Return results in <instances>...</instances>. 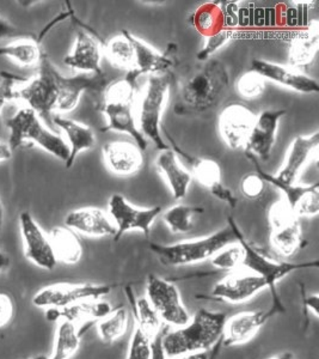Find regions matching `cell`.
<instances>
[{
    "label": "cell",
    "instance_id": "83f0119b",
    "mask_svg": "<svg viewBox=\"0 0 319 359\" xmlns=\"http://www.w3.org/2000/svg\"><path fill=\"white\" fill-rule=\"evenodd\" d=\"M114 311L111 303L103 299L78 303L74 306H66L62 309H45V318L48 321L67 320L78 325V323H90L106 318Z\"/></svg>",
    "mask_w": 319,
    "mask_h": 359
},
{
    "label": "cell",
    "instance_id": "836d02e7",
    "mask_svg": "<svg viewBox=\"0 0 319 359\" xmlns=\"http://www.w3.org/2000/svg\"><path fill=\"white\" fill-rule=\"evenodd\" d=\"M204 212L205 210L200 206L175 205L164 212L163 221L172 233H189L194 228V218Z\"/></svg>",
    "mask_w": 319,
    "mask_h": 359
},
{
    "label": "cell",
    "instance_id": "ab89813d",
    "mask_svg": "<svg viewBox=\"0 0 319 359\" xmlns=\"http://www.w3.org/2000/svg\"><path fill=\"white\" fill-rule=\"evenodd\" d=\"M151 338H148L139 327H135L128 347L127 359H150Z\"/></svg>",
    "mask_w": 319,
    "mask_h": 359
},
{
    "label": "cell",
    "instance_id": "30bf717a",
    "mask_svg": "<svg viewBox=\"0 0 319 359\" xmlns=\"http://www.w3.org/2000/svg\"><path fill=\"white\" fill-rule=\"evenodd\" d=\"M113 286L106 284L60 283L48 285L34 294L33 304L40 309H62L78 303L99 301L111 294Z\"/></svg>",
    "mask_w": 319,
    "mask_h": 359
},
{
    "label": "cell",
    "instance_id": "f5cc1de1",
    "mask_svg": "<svg viewBox=\"0 0 319 359\" xmlns=\"http://www.w3.org/2000/svg\"><path fill=\"white\" fill-rule=\"evenodd\" d=\"M28 359H48V357H47V355H36V357H33V358Z\"/></svg>",
    "mask_w": 319,
    "mask_h": 359
},
{
    "label": "cell",
    "instance_id": "7402d4cb",
    "mask_svg": "<svg viewBox=\"0 0 319 359\" xmlns=\"http://www.w3.org/2000/svg\"><path fill=\"white\" fill-rule=\"evenodd\" d=\"M65 226L87 237H115L116 226L111 217L97 208H83L71 211L65 218Z\"/></svg>",
    "mask_w": 319,
    "mask_h": 359
},
{
    "label": "cell",
    "instance_id": "8d00e7d4",
    "mask_svg": "<svg viewBox=\"0 0 319 359\" xmlns=\"http://www.w3.org/2000/svg\"><path fill=\"white\" fill-rule=\"evenodd\" d=\"M243 255H244V252H243L241 245L232 243V245H226L225 248L219 250L211 259V262L215 269L234 272L241 267Z\"/></svg>",
    "mask_w": 319,
    "mask_h": 359
},
{
    "label": "cell",
    "instance_id": "f35d334b",
    "mask_svg": "<svg viewBox=\"0 0 319 359\" xmlns=\"http://www.w3.org/2000/svg\"><path fill=\"white\" fill-rule=\"evenodd\" d=\"M234 36V29L225 28L221 29L218 33L213 34L207 37V42L197 54V60L201 62H207L213 54L218 52L219 49L222 48L224 46L227 45Z\"/></svg>",
    "mask_w": 319,
    "mask_h": 359
},
{
    "label": "cell",
    "instance_id": "7bdbcfd3",
    "mask_svg": "<svg viewBox=\"0 0 319 359\" xmlns=\"http://www.w3.org/2000/svg\"><path fill=\"white\" fill-rule=\"evenodd\" d=\"M15 315V303L10 294L0 292V328L10 325Z\"/></svg>",
    "mask_w": 319,
    "mask_h": 359
},
{
    "label": "cell",
    "instance_id": "3957f363",
    "mask_svg": "<svg viewBox=\"0 0 319 359\" xmlns=\"http://www.w3.org/2000/svg\"><path fill=\"white\" fill-rule=\"evenodd\" d=\"M141 74L133 69L125 77L109 83L104 90L101 111L106 115V125L102 132L115 131L131 135L141 151L148 147V140L139 131L134 115L136 79Z\"/></svg>",
    "mask_w": 319,
    "mask_h": 359
},
{
    "label": "cell",
    "instance_id": "5b68a950",
    "mask_svg": "<svg viewBox=\"0 0 319 359\" xmlns=\"http://www.w3.org/2000/svg\"><path fill=\"white\" fill-rule=\"evenodd\" d=\"M232 243H237V237L229 222L226 228L209 236L168 245L151 243L150 249L164 266L180 267L212 259L219 250Z\"/></svg>",
    "mask_w": 319,
    "mask_h": 359
},
{
    "label": "cell",
    "instance_id": "603a6c76",
    "mask_svg": "<svg viewBox=\"0 0 319 359\" xmlns=\"http://www.w3.org/2000/svg\"><path fill=\"white\" fill-rule=\"evenodd\" d=\"M103 47L96 37L85 30H79L74 47L64 59L66 66L80 74H102L101 67Z\"/></svg>",
    "mask_w": 319,
    "mask_h": 359
},
{
    "label": "cell",
    "instance_id": "e575fe53",
    "mask_svg": "<svg viewBox=\"0 0 319 359\" xmlns=\"http://www.w3.org/2000/svg\"><path fill=\"white\" fill-rule=\"evenodd\" d=\"M128 321L129 318L125 308L114 309L111 314L97 323L99 338L106 344L115 343L127 332Z\"/></svg>",
    "mask_w": 319,
    "mask_h": 359
},
{
    "label": "cell",
    "instance_id": "c3c4849f",
    "mask_svg": "<svg viewBox=\"0 0 319 359\" xmlns=\"http://www.w3.org/2000/svg\"><path fill=\"white\" fill-rule=\"evenodd\" d=\"M13 157V151L8 143L0 142V162H6Z\"/></svg>",
    "mask_w": 319,
    "mask_h": 359
},
{
    "label": "cell",
    "instance_id": "d6986e66",
    "mask_svg": "<svg viewBox=\"0 0 319 359\" xmlns=\"http://www.w3.org/2000/svg\"><path fill=\"white\" fill-rule=\"evenodd\" d=\"M285 114L286 111L283 109H268L256 116L253 131L244 149L246 154H251L261 161L269 159L276 142L278 123Z\"/></svg>",
    "mask_w": 319,
    "mask_h": 359
},
{
    "label": "cell",
    "instance_id": "277c9868",
    "mask_svg": "<svg viewBox=\"0 0 319 359\" xmlns=\"http://www.w3.org/2000/svg\"><path fill=\"white\" fill-rule=\"evenodd\" d=\"M6 126L10 131L8 144L13 152L24 145H37L65 163L70 157V147L65 139L50 131L41 118L28 107L18 109L6 121Z\"/></svg>",
    "mask_w": 319,
    "mask_h": 359
},
{
    "label": "cell",
    "instance_id": "8fae6325",
    "mask_svg": "<svg viewBox=\"0 0 319 359\" xmlns=\"http://www.w3.org/2000/svg\"><path fill=\"white\" fill-rule=\"evenodd\" d=\"M146 298L160 315L162 323L175 328L189 323L190 315L183 304L178 287L173 283L152 274L148 279Z\"/></svg>",
    "mask_w": 319,
    "mask_h": 359
},
{
    "label": "cell",
    "instance_id": "484cf974",
    "mask_svg": "<svg viewBox=\"0 0 319 359\" xmlns=\"http://www.w3.org/2000/svg\"><path fill=\"white\" fill-rule=\"evenodd\" d=\"M55 126L59 127L69 140L70 147V157L66 162V168L70 169L73 165L76 159L83 151L91 150L96 145V135L92 128L86 126L84 123H78L72 118H62L60 114H55L52 116Z\"/></svg>",
    "mask_w": 319,
    "mask_h": 359
},
{
    "label": "cell",
    "instance_id": "cb8c5ba5",
    "mask_svg": "<svg viewBox=\"0 0 319 359\" xmlns=\"http://www.w3.org/2000/svg\"><path fill=\"white\" fill-rule=\"evenodd\" d=\"M122 33L127 36L134 47L135 52V69L140 74H168L169 69L175 65L173 59L170 57L173 45H169L168 52L160 53L156 49L152 48L151 46L145 43L139 37L134 36L133 34L127 30H122Z\"/></svg>",
    "mask_w": 319,
    "mask_h": 359
},
{
    "label": "cell",
    "instance_id": "44dd1931",
    "mask_svg": "<svg viewBox=\"0 0 319 359\" xmlns=\"http://www.w3.org/2000/svg\"><path fill=\"white\" fill-rule=\"evenodd\" d=\"M102 154L108 170L115 175H135L143 168V151L132 142L106 143L103 145Z\"/></svg>",
    "mask_w": 319,
    "mask_h": 359
},
{
    "label": "cell",
    "instance_id": "d4e9b609",
    "mask_svg": "<svg viewBox=\"0 0 319 359\" xmlns=\"http://www.w3.org/2000/svg\"><path fill=\"white\" fill-rule=\"evenodd\" d=\"M156 168L171 189L175 201H180L187 196L192 175L180 163L176 152L172 149L160 151V155L157 156Z\"/></svg>",
    "mask_w": 319,
    "mask_h": 359
},
{
    "label": "cell",
    "instance_id": "9c48e42d",
    "mask_svg": "<svg viewBox=\"0 0 319 359\" xmlns=\"http://www.w3.org/2000/svg\"><path fill=\"white\" fill-rule=\"evenodd\" d=\"M268 221L270 226V247L280 257H295L305 245L300 218L295 216L291 206L280 199L271 205Z\"/></svg>",
    "mask_w": 319,
    "mask_h": 359
},
{
    "label": "cell",
    "instance_id": "f6af8a7d",
    "mask_svg": "<svg viewBox=\"0 0 319 359\" xmlns=\"http://www.w3.org/2000/svg\"><path fill=\"white\" fill-rule=\"evenodd\" d=\"M221 346H222V343L220 340L211 351L194 352V353H187V355H180V357L172 359H215L218 353L220 351Z\"/></svg>",
    "mask_w": 319,
    "mask_h": 359
},
{
    "label": "cell",
    "instance_id": "5bb4252c",
    "mask_svg": "<svg viewBox=\"0 0 319 359\" xmlns=\"http://www.w3.org/2000/svg\"><path fill=\"white\" fill-rule=\"evenodd\" d=\"M20 229L27 260L45 271L55 269L57 262L50 245V237L30 213H21Z\"/></svg>",
    "mask_w": 319,
    "mask_h": 359
},
{
    "label": "cell",
    "instance_id": "4dcf8cb0",
    "mask_svg": "<svg viewBox=\"0 0 319 359\" xmlns=\"http://www.w3.org/2000/svg\"><path fill=\"white\" fill-rule=\"evenodd\" d=\"M43 54L40 43L30 39H22L0 46V57H8L23 69L38 65Z\"/></svg>",
    "mask_w": 319,
    "mask_h": 359
},
{
    "label": "cell",
    "instance_id": "ffe728a7",
    "mask_svg": "<svg viewBox=\"0 0 319 359\" xmlns=\"http://www.w3.org/2000/svg\"><path fill=\"white\" fill-rule=\"evenodd\" d=\"M318 145V131L313 132L310 135H297L290 145L283 168L274 175L275 179L280 184H295L304 167L317 151Z\"/></svg>",
    "mask_w": 319,
    "mask_h": 359
},
{
    "label": "cell",
    "instance_id": "1f68e13d",
    "mask_svg": "<svg viewBox=\"0 0 319 359\" xmlns=\"http://www.w3.org/2000/svg\"><path fill=\"white\" fill-rule=\"evenodd\" d=\"M189 22L201 35L206 37L218 33L226 27L225 16L221 5L214 1L199 6L189 18Z\"/></svg>",
    "mask_w": 319,
    "mask_h": 359
},
{
    "label": "cell",
    "instance_id": "f1b7e54d",
    "mask_svg": "<svg viewBox=\"0 0 319 359\" xmlns=\"http://www.w3.org/2000/svg\"><path fill=\"white\" fill-rule=\"evenodd\" d=\"M48 237L57 262L73 266L82 260V242L73 230L67 226H57L50 230Z\"/></svg>",
    "mask_w": 319,
    "mask_h": 359
},
{
    "label": "cell",
    "instance_id": "74e56055",
    "mask_svg": "<svg viewBox=\"0 0 319 359\" xmlns=\"http://www.w3.org/2000/svg\"><path fill=\"white\" fill-rule=\"evenodd\" d=\"M238 94L246 100H255L262 96L266 90V81L254 71H248L238 78L236 84Z\"/></svg>",
    "mask_w": 319,
    "mask_h": 359
},
{
    "label": "cell",
    "instance_id": "ac0fdd59",
    "mask_svg": "<svg viewBox=\"0 0 319 359\" xmlns=\"http://www.w3.org/2000/svg\"><path fill=\"white\" fill-rule=\"evenodd\" d=\"M251 71L264 78V81L276 83L278 86L295 90L300 94L319 93L318 82L315 78L276 62H267L263 59H253Z\"/></svg>",
    "mask_w": 319,
    "mask_h": 359
},
{
    "label": "cell",
    "instance_id": "f546056e",
    "mask_svg": "<svg viewBox=\"0 0 319 359\" xmlns=\"http://www.w3.org/2000/svg\"><path fill=\"white\" fill-rule=\"evenodd\" d=\"M82 343V332L78 325L59 320L55 337H54L53 352L48 359H71L77 352Z\"/></svg>",
    "mask_w": 319,
    "mask_h": 359
},
{
    "label": "cell",
    "instance_id": "7dc6e473",
    "mask_svg": "<svg viewBox=\"0 0 319 359\" xmlns=\"http://www.w3.org/2000/svg\"><path fill=\"white\" fill-rule=\"evenodd\" d=\"M17 33L16 27H13L10 22L0 17V39L3 37L13 36Z\"/></svg>",
    "mask_w": 319,
    "mask_h": 359
},
{
    "label": "cell",
    "instance_id": "d6a6232c",
    "mask_svg": "<svg viewBox=\"0 0 319 359\" xmlns=\"http://www.w3.org/2000/svg\"><path fill=\"white\" fill-rule=\"evenodd\" d=\"M104 54L111 65L126 74L135 69L134 47L125 34L113 37L104 46Z\"/></svg>",
    "mask_w": 319,
    "mask_h": 359
},
{
    "label": "cell",
    "instance_id": "681fc988",
    "mask_svg": "<svg viewBox=\"0 0 319 359\" xmlns=\"http://www.w3.org/2000/svg\"><path fill=\"white\" fill-rule=\"evenodd\" d=\"M10 264H11V260H10L8 254L0 250V273L6 271L10 267Z\"/></svg>",
    "mask_w": 319,
    "mask_h": 359
},
{
    "label": "cell",
    "instance_id": "bcb514c9",
    "mask_svg": "<svg viewBox=\"0 0 319 359\" xmlns=\"http://www.w3.org/2000/svg\"><path fill=\"white\" fill-rule=\"evenodd\" d=\"M318 302L319 297L317 294H310V296L305 298V301H304V304H305L306 311H310V313L315 315L316 318H318L319 316Z\"/></svg>",
    "mask_w": 319,
    "mask_h": 359
},
{
    "label": "cell",
    "instance_id": "7a4b0ae2",
    "mask_svg": "<svg viewBox=\"0 0 319 359\" xmlns=\"http://www.w3.org/2000/svg\"><path fill=\"white\" fill-rule=\"evenodd\" d=\"M225 313L200 309L185 326L163 335L164 351L169 359L194 352L211 351L221 338L226 323Z\"/></svg>",
    "mask_w": 319,
    "mask_h": 359
},
{
    "label": "cell",
    "instance_id": "b9f144b4",
    "mask_svg": "<svg viewBox=\"0 0 319 359\" xmlns=\"http://www.w3.org/2000/svg\"><path fill=\"white\" fill-rule=\"evenodd\" d=\"M3 81L0 83V131H1V113H3V108H4L6 103L17 100L16 95V84L17 82L23 81L21 77L15 76L8 72H3L0 74Z\"/></svg>",
    "mask_w": 319,
    "mask_h": 359
},
{
    "label": "cell",
    "instance_id": "6da1fadb",
    "mask_svg": "<svg viewBox=\"0 0 319 359\" xmlns=\"http://www.w3.org/2000/svg\"><path fill=\"white\" fill-rule=\"evenodd\" d=\"M229 88V72L225 65L211 57L189 72L180 83L177 114L204 113L217 107Z\"/></svg>",
    "mask_w": 319,
    "mask_h": 359
},
{
    "label": "cell",
    "instance_id": "7c38bea8",
    "mask_svg": "<svg viewBox=\"0 0 319 359\" xmlns=\"http://www.w3.org/2000/svg\"><path fill=\"white\" fill-rule=\"evenodd\" d=\"M109 215L111 221L116 226L115 241L132 230H139L145 236L148 237L151 233L152 224L160 216L163 208L162 206H153L150 208H134L121 194H113L109 199Z\"/></svg>",
    "mask_w": 319,
    "mask_h": 359
},
{
    "label": "cell",
    "instance_id": "8992f818",
    "mask_svg": "<svg viewBox=\"0 0 319 359\" xmlns=\"http://www.w3.org/2000/svg\"><path fill=\"white\" fill-rule=\"evenodd\" d=\"M171 84V74H150L140 103L139 131L145 138L155 144L160 151L170 149L162 135L160 121L168 102Z\"/></svg>",
    "mask_w": 319,
    "mask_h": 359
},
{
    "label": "cell",
    "instance_id": "52a82bcc",
    "mask_svg": "<svg viewBox=\"0 0 319 359\" xmlns=\"http://www.w3.org/2000/svg\"><path fill=\"white\" fill-rule=\"evenodd\" d=\"M59 76L60 72L52 64L50 57L43 54L38 64V72L31 79L16 88L18 100H22L40 118H52L55 113L59 98Z\"/></svg>",
    "mask_w": 319,
    "mask_h": 359
},
{
    "label": "cell",
    "instance_id": "d590c367",
    "mask_svg": "<svg viewBox=\"0 0 319 359\" xmlns=\"http://www.w3.org/2000/svg\"><path fill=\"white\" fill-rule=\"evenodd\" d=\"M132 302L134 306L135 318H136V326L148 335V338H153L163 330V323L160 320V315L153 309L151 303L148 302L146 297L134 299L132 297Z\"/></svg>",
    "mask_w": 319,
    "mask_h": 359
},
{
    "label": "cell",
    "instance_id": "4316f807",
    "mask_svg": "<svg viewBox=\"0 0 319 359\" xmlns=\"http://www.w3.org/2000/svg\"><path fill=\"white\" fill-rule=\"evenodd\" d=\"M319 49L318 22H312L300 30L292 40L288 53L291 69H307L315 62Z\"/></svg>",
    "mask_w": 319,
    "mask_h": 359
},
{
    "label": "cell",
    "instance_id": "9a60e30c",
    "mask_svg": "<svg viewBox=\"0 0 319 359\" xmlns=\"http://www.w3.org/2000/svg\"><path fill=\"white\" fill-rule=\"evenodd\" d=\"M256 115L243 104H231L221 111L219 116V132L222 142L231 150L246 149L253 131Z\"/></svg>",
    "mask_w": 319,
    "mask_h": 359
},
{
    "label": "cell",
    "instance_id": "2e32d148",
    "mask_svg": "<svg viewBox=\"0 0 319 359\" xmlns=\"http://www.w3.org/2000/svg\"><path fill=\"white\" fill-rule=\"evenodd\" d=\"M266 289L267 284L262 278L251 272L241 273L239 271H234L214 285L212 296L219 301L241 304L249 302Z\"/></svg>",
    "mask_w": 319,
    "mask_h": 359
},
{
    "label": "cell",
    "instance_id": "ee69618b",
    "mask_svg": "<svg viewBox=\"0 0 319 359\" xmlns=\"http://www.w3.org/2000/svg\"><path fill=\"white\" fill-rule=\"evenodd\" d=\"M165 333V330L155 335L151 339V355H150V359H169L166 357V353L164 351L163 347V335Z\"/></svg>",
    "mask_w": 319,
    "mask_h": 359
},
{
    "label": "cell",
    "instance_id": "ba28073f",
    "mask_svg": "<svg viewBox=\"0 0 319 359\" xmlns=\"http://www.w3.org/2000/svg\"><path fill=\"white\" fill-rule=\"evenodd\" d=\"M229 222L234 228V233L237 237V243L241 245L243 252H244L241 267H244L248 272H251V273L262 278L267 284V289H269L273 292L274 303H280V299L276 294V284L281 282L283 278L287 277L288 274L293 273L295 271H299V269H317L319 266V262L317 260L302 262V264L274 262L270 257H266L264 254L258 252L257 249H255L254 245L246 241V237L241 233V229L238 228L237 223L234 222L232 217H229Z\"/></svg>",
    "mask_w": 319,
    "mask_h": 359
},
{
    "label": "cell",
    "instance_id": "e0dca14e",
    "mask_svg": "<svg viewBox=\"0 0 319 359\" xmlns=\"http://www.w3.org/2000/svg\"><path fill=\"white\" fill-rule=\"evenodd\" d=\"M169 139L173 145V151L176 152V155L182 156L185 161L192 165V177H195L202 186L208 188L213 196H215L219 201H225L231 208H236L238 203L237 196L221 182V168L218 162L211 158L192 157L185 154L183 150H180V147L173 143L172 138L169 137Z\"/></svg>",
    "mask_w": 319,
    "mask_h": 359
},
{
    "label": "cell",
    "instance_id": "f907efd6",
    "mask_svg": "<svg viewBox=\"0 0 319 359\" xmlns=\"http://www.w3.org/2000/svg\"><path fill=\"white\" fill-rule=\"evenodd\" d=\"M269 359H298L297 358V355L291 351H283L281 353H278V355H274V357H271Z\"/></svg>",
    "mask_w": 319,
    "mask_h": 359
},
{
    "label": "cell",
    "instance_id": "60d3db41",
    "mask_svg": "<svg viewBox=\"0 0 319 359\" xmlns=\"http://www.w3.org/2000/svg\"><path fill=\"white\" fill-rule=\"evenodd\" d=\"M267 182L257 172L246 174L241 181V193L250 201H257L266 192Z\"/></svg>",
    "mask_w": 319,
    "mask_h": 359
},
{
    "label": "cell",
    "instance_id": "4fadbf2b",
    "mask_svg": "<svg viewBox=\"0 0 319 359\" xmlns=\"http://www.w3.org/2000/svg\"><path fill=\"white\" fill-rule=\"evenodd\" d=\"M281 311H283V303H274L269 311H241L226 318L221 343L227 347L249 343L270 318Z\"/></svg>",
    "mask_w": 319,
    "mask_h": 359
},
{
    "label": "cell",
    "instance_id": "816d5d0a",
    "mask_svg": "<svg viewBox=\"0 0 319 359\" xmlns=\"http://www.w3.org/2000/svg\"><path fill=\"white\" fill-rule=\"evenodd\" d=\"M3 222H4V206L0 201V230L3 228Z\"/></svg>",
    "mask_w": 319,
    "mask_h": 359
}]
</instances>
